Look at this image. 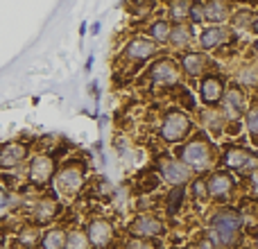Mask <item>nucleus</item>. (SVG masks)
I'll use <instances>...</instances> for the list:
<instances>
[{
	"label": "nucleus",
	"mask_w": 258,
	"mask_h": 249,
	"mask_svg": "<svg viewBox=\"0 0 258 249\" xmlns=\"http://www.w3.org/2000/svg\"><path fill=\"white\" fill-rule=\"evenodd\" d=\"M186 249H197V247H186Z\"/></svg>",
	"instance_id": "nucleus-37"
},
{
	"label": "nucleus",
	"mask_w": 258,
	"mask_h": 249,
	"mask_svg": "<svg viewBox=\"0 0 258 249\" xmlns=\"http://www.w3.org/2000/svg\"><path fill=\"white\" fill-rule=\"evenodd\" d=\"M190 18H192L195 23L204 21V5H192V9H190Z\"/></svg>",
	"instance_id": "nucleus-30"
},
{
	"label": "nucleus",
	"mask_w": 258,
	"mask_h": 249,
	"mask_svg": "<svg viewBox=\"0 0 258 249\" xmlns=\"http://www.w3.org/2000/svg\"><path fill=\"white\" fill-rule=\"evenodd\" d=\"M170 34H172V27H170L165 21H156L150 25V36L154 43L156 41H170Z\"/></svg>",
	"instance_id": "nucleus-21"
},
{
	"label": "nucleus",
	"mask_w": 258,
	"mask_h": 249,
	"mask_svg": "<svg viewBox=\"0 0 258 249\" xmlns=\"http://www.w3.org/2000/svg\"><path fill=\"white\" fill-rule=\"evenodd\" d=\"M190 39H192V30H188V27H172V34H170L172 45L183 48V45L190 43Z\"/></svg>",
	"instance_id": "nucleus-22"
},
{
	"label": "nucleus",
	"mask_w": 258,
	"mask_h": 249,
	"mask_svg": "<svg viewBox=\"0 0 258 249\" xmlns=\"http://www.w3.org/2000/svg\"><path fill=\"white\" fill-rule=\"evenodd\" d=\"M200 41H202V48L213 50L218 45H222L224 41H229V32L222 30V27H209V30H204Z\"/></svg>",
	"instance_id": "nucleus-15"
},
{
	"label": "nucleus",
	"mask_w": 258,
	"mask_h": 249,
	"mask_svg": "<svg viewBox=\"0 0 258 249\" xmlns=\"http://www.w3.org/2000/svg\"><path fill=\"white\" fill-rule=\"evenodd\" d=\"M202 249H213V242H211V240H204V242H202Z\"/></svg>",
	"instance_id": "nucleus-34"
},
{
	"label": "nucleus",
	"mask_w": 258,
	"mask_h": 249,
	"mask_svg": "<svg viewBox=\"0 0 258 249\" xmlns=\"http://www.w3.org/2000/svg\"><path fill=\"white\" fill-rule=\"evenodd\" d=\"M150 77L156 82V84H174V82L179 80V71H177V66H174V61L163 59V61L152 66Z\"/></svg>",
	"instance_id": "nucleus-7"
},
{
	"label": "nucleus",
	"mask_w": 258,
	"mask_h": 249,
	"mask_svg": "<svg viewBox=\"0 0 258 249\" xmlns=\"http://www.w3.org/2000/svg\"><path fill=\"white\" fill-rule=\"evenodd\" d=\"M242 25H251L254 27V18H251V14L249 12H245V9H242V12H238V16L233 18V27H236V30H240Z\"/></svg>",
	"instance_id": "nucleus-27"
},
{
	"label": "nucleus",
	"mask_w": 258,
	"mask_h": 249,
	"mask_svg": "<svg viewBox=\"0 0 258 249\" xmlns=\"http://www.w3.org/2000/svg\"><path fill=\"white\" fill-rule=\"evenodd\" d=\"M247 129H249V134L258 143V107L249 109V113H247Z\"/></svg>",
	"instance_id": "nucleus-26"
},
{
	"label": "nucleus",
	"mask_w": 258,
	"mask_h": 249,
	"mask_svg": "<svg viewBox=\"0 0 258 249\" xmlns=\"http://www.w3.org/2000/svg\"><path fill=\"white\" fill-rule=\"evenodd\" d=\"M36 240H39V231H36V229H23L21 231V242L23 245L32 247Z\"/></svg>",
	"instance_id": "nucleus-28"
},
{
	"label": "nucleus",
	"mask_w": 258,
	"mask_h": 249,
	"mask_svg": "<svg viewBox=\"0 0 258 249\" xmlns=\"http://www.w3.org/2000/svg\"><path fill=\"white\" fill-rule=\"evenodd\" d=\"M57 215V202L54 200H41L36 204V220L39 222H50Z\"/></svg>",
	"instance_id": "nucleus-19"
},
{
	"label": "nucleus",
	"mask_w": 258,
	"mask_h": 249,
	"mask_svg": "<svg viewBox=\"0 0 258 249\" xmlns=\"http://www.w3.org/2000/svg\"><path fill=\"white\" fill-rule=\"evenodd\" d=\"M233 191V179L231 174L227 172H215L213 177L209 179V193L215 197V200H227Z\"/></svg>",
	"instance_id": "nucleus-9"
},
{
	"label": "nucleus",
	"mask_w": 258,
	"mask_h": 249,
	"mask_svg": "<svg viewBox=\"0 0 258 249\" xmlns=\"http://www.w3.org/2000/svg\"><path fill=\"white\" fill-rule=\"evenodd\" d=\"M66 249H89V236L82 231H73L68 233Z\"/></svg>",
	"instance_id": "nucleus-24"
},
{
	"label": "nucleus",
	"mask_w": 258,
	"mask_h": 249,
	"mask_svg": "<svg viewBox=\"0 0 258 249\" xmlns=\"http://www.w3.org/2000/svg\"><path fill=\"white\" fill-rule=\"evenodd\" d=\"M84 183V168L82 165H66L61 172L57 174V188L63 195H75L80 186Z\"/></svg>",
	"instance_id": "nucleus-5"
},
{
	"label": "nucleus",
	"mask_w": 258,
	"mask_h": 249,
	"mask_svg": "<svg viewBox=\"0 0 258 249\" xmlns=\"http://www.w3.org/2000/svg\"><path fill=\"white\" fill-rule=\"evenodd\" d=\"M181 161L190 170H206L213 163V150L206 141H190L181 147Z\"/></svg>",
	"instance_id": "nucleus-2"
},
{
	"label": "nucleus",
	"mask_w": 258,
	"mask_h": 249,
	"mask_svg": "<svg viewBox=\"0 0 258 249\" xmlns=\"http://www.w3.org/2000/svg\"><path fill=\"white\" fill-rule=\"evenodd\" d=\"M192 193H195L197 197H204L206 193H209V183H204V181H195V183H192Z\"/></svg>",
	"instance_id": "nucleus-31"
},
{
	"label": "nucleus",
	"mask_w": 258,
	"mask_h": 249,
	"mask_svg": "<svg viewBox=\"0 0 258 249\" xmlns=\"http://www.w3.org/2000/svg\"><path fill=\"white\" fill-rule=\"evenodd\" d=\"M242 218L240 213H236L233 209H222L211 218V229H209V240L213 242L215 247L222 245H231L233 238H236V231L240 227Z\"/></svg>",
	"instance_id": "nucleus-1"
},
{
	"label": "nucleus",
	"mask_w": 258,
	"mask_h": 249,
	"mask_svg": "<svg viewBox=\"0 0 258 249\" xmlns=\"http://www.w3.org/2000/svg\"><path fill=\"white\" fill-rule=\"evenodd\" d=\"M251 193H254V195H258V172L251 174Z\"/></svg>",
	"instance_id": "nucleus-33"
},
{
	"label": "nucleus",
	"mask_w": 258,
	"mask_h": 249,
	"mask_svg": "<svg viewBox=\"0 0 258 249\" xmlns=\"http://www.w3.org/2000/svg\"><path fill=\"white\" fill-rule=\"evenodd\" d=\"M202 100H204L206 104H215L220 98H222V82L218 80V77H206L204 82H202Z\"/></svg>",
	"instance_id": "nucleus-14"
},
{
	"label": "nucleus",
	"mask_w": 258,
	"mask_h": 249,
	"mask_svg": "<svg viewBox=\"0 0 258 249\" xmlns=\"http://www.w3.org/2000/svg\"><path fill=\"white\" fill-rule=\"evenodd\" d=\"M113 238V229L107 220H93L89 227V240L95 247H107Z\"/></svg>",
	"instance_id": "nucleus-10"
},
{
	"label": "nucleus",
	"mask_w": 258,
	"mask_h": 249,
	"mask_svg": "<svg viewBox=\"0 0 258 249\" xmlns=\"http://www.w3.org/2000/svg\"><path fill=\"white\" fill-rule=\"evenodd\" d=\"M204 66H206L204 54L192 52V54H186V57H183V68H186L188 75H200V73L204 71Z\"/></svg>",
	"instance_id": "nucleus-20"
},
{
	"label": "nucleus",
	"mask_w": 258,
	"mask_h": 249,
	"mask_svg": "<svg viewBox=\"0 0 258 249\" xmlns=\"http://www.w3.org/2000/svg\"><path fill=\"white\" fill-rule=\"evenodd\" d=\"M229 14V5L227 3H220V0H213V3H206L204 5V18L206 21H224Z\"/></svg>",
	"instance_id": "nucleus-18"
},
{
	"label": "nucleus",
	"mask_w": 258,
	"mask_h": 249,
	"mask_svg": "<svg viewBox=\"0 0 258 249\" xmlns=\"http://www.w3.org/2000/svg\"><path fill=\"white\" fill-rule=\"evenodd\" d=\"M66 240H68V236L61 229H50V231L41 238V247L43 249H66Z\"/></svg>",
	"instance_id": "nucleus-17"
},
{
	"label": "nucleus",
	"mask_w": 258,
	"mask_h": 249,
	"mask_svg": "<svg viewBox=\"0 0 258 249\" xmlns=\"http://www.w3.org/2000/svg\"><path fill=\"white\" fill-rule=\"evenodd\" d=\"M192 5L186 3V0H174V3H170V14H172L174 21H181V18H186L188 14H190Z\"/></svg>",
	"instance_id": "nucleus-23"
},
{
	"label": "nucleus",
	"mask_w": 258,
	"mask_h": 249,
	"mask_svg": "<svg viewBox=\"0 0 258 249\" xmlns=\"http://www.w3.org/2000/svg\"><path fill=\"white\" fill-rule=\"evenodd\" d=\"M127 249H154V245H152V242H147L145 238H136V240L129 242Z\"/></svg>",
	"instance_id": "nucleus-29"
},
{
	"label": "nucleus",
	"mask_w": 258,
	"mask_h": 249,
	"mask_svg": "<svg viewBox=\"0 0 258 249\" xmlns=\"http://www.w3.org/2000/svg\"><path fill=\"white\" fill-rule=\"evenodd\" d=\"M251 156L254 154L240 150V147H231V150H227V154H224V163H227L229 168H247Z\"/></svg>",
	"instance_id": "nucleus-16"
},
{
	"label": "nucleus",
	"mask_w": 258,
	"mask_h": 249,
	"mask_svg": "<svg viewBox=\"0 0 258 249\" xmlns=\"http://www.w3.org/2000/svg\"><path fill=\"white\" fill-rule=\"evenodd\" d=\"M188 132H190V120L181 111H170L161 125V136L170 143H179Z\"/></svg>",
	"instance_id": "nucleus-3"
},
{
	"label": "nucleus",
	"mask_w": 258,
	"mask_h": 249,
	"mask_svg": "<svg viewBox=\"0 0 258 249\" xmlns=\"http://www.w3.org/2000/svg\"><path fill=\"white\" fill-rule=\"evenodd\" d=\"M54 174V163L50 156H36L30 165V179L34 183H48Z\"/></svg>",
	"instance_id": "nucleus-8"
},
{
	"label": "nucleus",
	"mask_w": 258,
	"mask_h": 249,
	"mask_svg": "<svg viewBox=\"0 0 258 249\" xmlns=\"http://www.w3.org/2000/svg\"><path fill=\"white\" fill-rule=\"evenodd\" d=\"M204 118H206V122H211L213 129H220V116L218 113H204Z\"/></svg>",
	"instance_id": "nucleus-32"
},
{
	"label": "nucleus",
	"mask_w": 258,
	"mask_h": 249,
	"mask_svg": "<svg viewBox=\"0 0 258 249\" xmlns=\"http://www.w3.org/2000/svg\"><path fill=\"white\" fill-rule=\"evenodd\" d=\"M251 30H254V32H258V18L254 21V27H251Z\"/></svg>",
	"instance_id": "nucleus-35"
},
{
	"label": "nucleus",
	"mask_w": 258,
	"mask_h": 249,
	"mask_svg": "<svg viewBox=\"0 0 258 249\" xmlns=\"http://www.w3.org/2000/svg\"><path fill=\"white\" fill-rule=\"evenodd\" d=\"M156 50H159L156 43L150 41V39H134L132 43L127 45V54L132 59H150Z\"/></svg>",
	"instance_id": "nucleus-12"
},
{
	"label": "nucleus",
	"mask_w": 258,
	"mask_h": 249,
	"mask_svg": "<svg viewBox=\"0 0 258 249\" xmlns=\"http://www.w3.org/2000/svg\"><path fill=\"white\" fill-rule=\"evenodd\" d=\"M181 200H183V188H174V191L170 193V197H168V211L170 213H177Z\"/></svg>",
	"instance_id": "nucleus-25"
},
{
	"label": "nucleus",
	"mask_w": 258,
	"mask_h": 249,
	"mask_svg": "<svg viewBox=\"0 0 258 249\" xmlns=\"http://www.w3.org/2000/svg\"><path fill=\"white\" fill-rule=\"evenodd\" d=\"M129 231H132L136 238H154V236H161V233H163V224H161L156 218L141 215V218H136L132 224H129Z\"/></svg>",
	"instance_id": "nucleus-6"
},
{
	"label": "nucleus",
	"mask_w": 258,
	"mask_h": 249,
	"mask_svg": "<svg viewBox=\"0 0 258 249\" xmlns=\"http://www.w3.org/2000/svg\"><path fill=\"white\" fill-rule=\"evenodd\" d=\"M159 172L163 174V179L172 186H183L190 177V170H188L186 163L177 159H170V156H161L159 159Z\"/></svg>",
	"instance_id": "nucleus-4"
},
{
	"label": "nucleus",
	"mask_w": 258,
	"mask_h": 249,
	"mask_svg": "<svg viewBox=\"0 0 258 249\" xmlns=\"http://www.w3.org/2000/svg\"><path fill=\"white\" fill-rule=\"evenodd\" d=\"M254 48H256V52H258V41H256V43H254Z\"/></svg>",
	"instance_id": "nucleus-36"
},
{
	"label": "nucleus",
	"mask_w": 258,
	"mask_h": 249,
	"mask_svg": "<svg viewBox=\"0 0 258 249\" xmlns=\"http://www.w3.org/2000/svg\"><path fill=\"white\" fill-rule=\"evenodd\" d=\"M224 111H227L229 118H238L242 111H245V95L238 86H231L227 91V98H224Z\"/></svg>",
	"instance_id": "nucleus-11"
},
{
	"label": "nucleus",
	"mask_w": 258,
	"mask_h": 249,
	"mask_svg": "<svg viewBox=\"0 0 258 249\" xmlns=\"http://www.w3.org/2000/svg\"><path fill=\"white\" fill-rule=\"evenodd\" d=\"M25 156H27V147L21 145V143H12V145H5L3 147L0 163H3V168H12V165L21 163Z\"/></svg>",
	"instance_id": "nucleus-13"
}]
</instances>
